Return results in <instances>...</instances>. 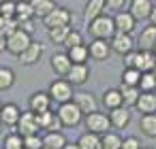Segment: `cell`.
I'll use <instances>...</instances> for the list:
<instances>
[{"instance_id":"1","label":"cell","mask_w":156,"mask_h":149,"mask_svg":"<svg viewBox=\"0 0 156 149\" xmlns=\"http://www.w3.org/2000/svg\"><path fill=\"white\" fill-rule=\"evenodd\" d=\"M88 32H90V36L92 39H105V41H109L118 30H115V24H113V17H109V15H98L96 19H92L88 26Z\"/></svg>"},{"instance_id":"2","label":"cell","mask_w":156,"mask_h":149,"mask_svg":"<svg viewBox=\"0 0 156 149\" xmlns=\"http://www.w3.org/2000/svg\"><path fill=\"white\" fill-rule=\"evenodd\" d=\"M47 92H49V96H51L54 104L69 102V100H73V96H75L73 83H71L66 77H58L56 81H51V83H49V87H47Z\"/></svg>"},{"instance_id":"3","label":"cell","mask_w":156,"mask_h":149,"mask_svg":"<svg viewBox=\"0 0 156 149\" xmlns=\"http://www.w3.org/2000/svg\"><path fill=\"white\" fill-rule=\"evenodd\" d=\"M56 113L60 115V119H62L64 128H75V126H79V124L83 121V117H86V115H83V111L77 107V102H75V100H69V102L58 104Z\"/></svg>"},{"instance_id":"4","label":"cell","mask_w":156,"mask_h":149,"mask_svg":"<svg viewBox=\"0 0 156 149\" xmlns=\"http://www.w3.org/2000/svg\"><path fill=\"white\" fill-rule=\"evenodd\" d=\"M30 43H32V34L26 32V30H22V28H17L13 34L7 36V51H9L11 56L20 58V56L30 47Z\"/></svg>"},{"instance_id":"5","label":"cell","mask_w":156,"mask_h":149,"mask_svg":"<svg viewBox=\"0 0 156 149\" xmlns=\"http://www.w3.org/2000/svg\"><path fill=\"white\" fill-rule=\"evenodd\" d=\"M83 124H86V130L90 132H96V134H105L111 130V121H109V115L107 113H101V111H92L83 117Z\"/></svg>"},{"instance_id":"6","label":"cell","mask_w":156,"mask_h":149,"mask_svg":"<svg viewBox=\"0 0 156 149\" xmlns=\"http://www.w3.org/2000/svg\"><path fill=\"white\" fill-rule=\"evenodd\" d=\"M41 22H43V26H45L47 30L58 28V26H71V24H73V13H71L69 9H64V7H56V9H54L47 17H43Z\"/></svg>"},{"instance_id":"7","label":"cell","mask_w":156,"mask_h":149,"mask_svg":"<svg viewBox=\"0 0 156 149\" xmlns=\"http://www.w3.org/2000/svg\"><path fill=\"white\" fill-rule=\"evenodd\" d=\"M15 132L22 134V136H30V134H39L41 132V126H39V119H37V113H32L30 109L28 111H22V117L15 126Z\"/></svg>"},{"instance_id":"8","label":"cell","mask_w":156,"mask_h":149,"mask_svg":"<svg viewBox=\"0 0 156 149\" xmlns=\"http://www.w3.org/2000/svg\"><path fill=\"white\" fill-rule=\"evenodd\" d=\"M109 45H111V51L118 53V56H126L128 51L137 49V47H135L137 43H135L133 36L126 34V32H115V34L109 39Z\"/></svg>"},{"instance_id":"9","label":"cell","mask_w":156,"mask_h":149,"mask_svg":"<svg viewBox=\"0 0 156 149\" xmlns=\"http://www.w3.org/2000/svg\"><path fill=\"white\" fill-rule=\"evenodd\" d=\"M37 119H39V126H41V132H56V130H62L64 124L60 119V115L56 111H43V113H37Z\"/></svg>"},{"instance_id":"10","label":"cell","mask_w":156,"mask_h":149,"mask_svg":"<svg viewBox=\"0 0 156 149\" xmlns=\"http://www.w3.org/2000/svg\"><path fill=\"white\" fill-rule=\"evenodd\" d=\"M88 51H90V58L96 60V62H105L113 53L109 41H105V39H92L90 45H88Z\"/></svg>"},{"instance_id":"11","label":"cell","mask_w":156,"mask_h":149,"mask_svg":"<svg viewBox=\"0 0 156 149\" xmlns=\"http://www.w3.org/2000/svg\"><path fill=\"white\" fill-rule=\"evenodd\" d=\"M156 47V26L147 24L139 30V36H137V49L141 51H154Z\"/></svg>"},{"instance_id":"12","label":"cell","mask_w":156,"mask_h":149,"mask_svg":"<svg viewBox=\"0 0 156 149\" xmlns=\"http://www.w3.org/2000/svg\"><path fill=\"white\" fill-rule=\"evenodd\" d=\"M43 51H45L43 43L32 41V43H30V47H28V49L17 58V60H20V64H22V66H34V64H39V60L43 58Z\"/></svg>"},{"instance_id":"13","label":"cell","mask_w":156,"mask_h":149,"mask_svg":"<svg viewBox=\"0 0 156 149\" xmlns=\"http://www.w3.org/2000/svg\"><path fill=\"white\" fill-rule=\"evenodd\" d=\"M51 107H54V100H51L49 92H34L28 98V109L32 113H43V111H49Z\"/></svg>"},{"instance_id":"14","label":"cell","mask_w":156,"mask_h":149,"mask_svg":"<svg viewBox=\"0 0 156 149\" xmlns=\"http://www.w3.org/2000/svg\"><path fill=\"white\" fill-rule=\"evenodd\" d=\"M152 9H154V0H130L128 2V11L137 22H147Z\"/></svg>"},{"instance_id":"15","label":"cell","mask_w":156,"mask_h":149,"mask_svg":"<svg viewBox=\"0 0 156 149\" xmlns=\"http://www.w3.org/2000/svg\"><path fill=\"white\" fill-rule=\"evenodd\" d=\"M113 24L118 32H126V34H133V30L137 28V19L133 17L130 11H118L113 15Z\"/></svg>"},{"instance_id":"16","label":"cell","mask_w":156,"mask_h":149,"mask_svg":"<svg viewBox=\"0 0 156 149\" xmlns=\"http://www.w3.org/2000/svg\"><path fill=\"white\" fill-rule=\"evenodd\" d=\"M71 68H73V60L69 58L66 51H60V53L51 56V70L56 73V77H66Z\"/></svg>"},{"instance_id":"17","label":"cell","mask_w":156,"mask_h":149,"mask_svg":"<svg viewBox=\"0 0 156 149\" xmlns=\"http://www.w3.org/2000/svg\"><path fill=\"white\" fill-rule=\"evenodd\" d=\"M107 115H109V121H111V128H115V130H124L128 124H130V111H128V107H118V109H111V111H107Z\"/></svg>"},{"instance_id":"18","label":"cell","mask_w":156,"mask_h":149,"mask_svg":"<svg viewBox=\"0 0 156 149\" xmlns=\"http://www.w3.org/2000/svg\"><path fill=\"white\" fill-rule=\"evenodd\" d=\"M20 117H22V109L15 102H7L2 107V111H0V121H2L5 126H9V128H15Z\"/></svg>"},{"instance_id":"19","label":"cell","mask_w":156,"mask_h":149,"mask_svg":"<svg viewBox=\"0 0 156 149\" xmlns=\"http://www.w3.org/2000/svg\"><path fill=\"white\" fill-rule=\"evenodd\" d=\"M107 9L105 0H86V7H83V24L88 26L92 19H96L98 15H103Z\"/></svg>"},{"instance_id":"20","label":"cell","mask_w":156,"mask_h":149,"mask_svg":"<svg viewBox=\"0 0 156 149\" xmlns=\"http://www.w3.org/2000/svg\"><path fill=\"white\" fill-rule=\"evenodd\" d=\"M101 102H103V107H105L107 111L122 107V104H124V98H122V92H120V87H107V90L103 92V98H101Z\"/></svg>"},{"instance_id":"21","label":"cell","mask_w":156,"mask_h":149,"mask_svg":"<svg viewBox=\"0 0 156 149\" xmlns=\"http://www.w3.org/2000/svg\"><path fill=\"white\" fill-rule=\"evenodd\" d=\"M73 100H75L77 107L83 111V115H88V113H92V111H98V102H96V98H94L90 92H75Z\"/></svg>"},{"instance_id":"22","label":"cell","mask_w":156,"mask_h":149,"mask_svg":"<svg viewBox=\"0 0 156 149\" xmlns=\"http://www.w3.org/2000/svg\"><path fill=\"white\" fill-rule=\"evenodd\" d=\"M135 109L141 113V115H147V113H156V94L154 92H141Z\"/></svg>"},{"instance_id":"23","label":"cell","mask_w":156,"mask_h":149,"mask_svg":"<svg viewBox=\"0 0 156 149\" xmlns=\"http://www.w3.org/2000/svg\"><path fill=\"white\" fill-rule=\"evenodd\" d=\"M66 79L73 83V85H83L88 79H90V68L88 64H73V68L69 70Z\"/></svg>"},{"instance_id":"24","label":"cell","mask_w":156,"mask_h":149,"mask_svg":"<svg viewBox=\"0 0 156 149\" xmlns=\"http://www.w3.org/2000/svg\"><path fill=\"white\" fill-rule=\"evenodd\" d=\"M154 66H156V53L154 51H141V49H137L135 68H139L141 73H152Z\"/></svg>"},{"instance_id":"25","label":"cell","mask_w":156,"mask_h":149,"mask_svg":"<svg viewBox=\"0 0 156 149\" xmlns=\"http://www.w3.org/2000/svg\"><path fill=\"white\" fill-rule=\"evenodd\" d=\"M66 136L62 134V130L56 132H43V147H51V149H64L66 145Z\"/></svg>"},{"instance_id":"26","label":"cell","mask_w":156,"mask_h":149,"mask_svg":"<svg viewBox=\"0 0 156 149\" xmlns=\"http://www.w3.org/2000/svg\"><path fill=\"white\" fill-rule=\"evenodd\" d=\"M139 132L147 138H156V115L154 113H147V115H141L139 119Z\"/></svg>"},{"instance_id":"27","label":"cell","mask_w":156,"mask_h":149,"mask_svg":"<svg viewBox=\"0 0 156 149\" xmlns=\"http://www.w3.org/2000/svg\"><path fill=\"white\" fill-rule=\"evenodd\" d=\"M15 19H17L20 24H22V22H32V19H37V17H34V9H32V2H30V0H17Z\"/></svg>"},{"instance_id":"28","label":"cell","mask_w":156,"mask_h":149,"mask_svg":"<svg viewBox=\"0 0 156 149\" xmlns=\"http://www.w3.org/2000/svg\"><path fill=\"white\" fill-rule=\"evenodd\" d=\"M120 92H122V98H124V107H133L135 109V104H137V100H139V96H141V90L137 87V85H120Z\"/></svg>"},{"instance_id":"29","label":"cell","mask_w":156,"mask_h":149,"mask_svg":"<svg viewBox=\"0 0 156 149\" xmlns=\"http://www.w3.org/2000/svg\"><path fill=\"white\" fill-rule=\"evenodd\" d=\"M30 2H32V9H34V17H39V19L47 17L56 9L54 0H30Z\"/></svg>"},{"instance_id":"30","label":"cell","mask_w":156,"mask_h":149,"mask_svg":"<svg viewBox=\"0 0 156 149\" xmlns=\"http://www.w3.org/2000/svg\"><path fill=\"white\" fill-rule=\"evenodd\" d=\"M79 147L81 149H101V134H96V132H90V130H86L81 136H79Z\"/></svg>"},{"instance_id":"31","label":"cell","mask_w":156,"mask_h":149,"mask_svg":"<svg viewBox=\"0 0 156 149\" xmlns=\"http://www.w3.org/2000/svg\"><path fill=\"white\" fill-rule=\"evenodd\" d=\"M71 30H73V26H58V28H51V30H47V39H49L54 45H64V41H66V36H69Z\"/></svg>"},{"instance_id":"32","label":"cell","mask_w":156,"mask_h":149,"mask_svg":"<svg viewBox=\"0 0 156 149\" xmlns=\"http://www.w3.org/2000/svg\"><path fill=\"white\" fill-rule=\"evenodd\" d=\"M69 58L73 60V64H86L88 58H90V51H88V45H77V47H71L66 49Z\"/></svg>"},{"instance_id":"33","label":"cell","mask_w":156,"mask_h":149,"mask_svg":"<svg viewBox=\"0 0 156 149\" xmlns=\"http://www.w3.org/2000/svg\"><path fill=\"white\" fill-rule=\"evenodd\" d=\"M122 136L118 134V132H105V134H101V147H105V149H122Z\"/></svg>"},{"instance_id":"34","label":"cell","mask_w":156,"mask_h":149,"mask_svg":"<svg viewBox=\"0 0 156 149\" xmlns=\"http://www.w3.org/2000/svg\"><path fill=\"white\" fill-rule=\"evenodd\" d=\"M15 85V73L9 66H0V92H7Z\"/></svg>"},{"instance_id":"35","label":"cell","mask_w":156,"mask_h":149,"mask_svg":"<svg viewBox=\"0 0 156 149\" xmlns=\"http://www.w3.org/2000/svg\"><path fill=\"white\" fill-rule=\"evenodd\" d=\"M139 81H141V70L139 68H124L122 70V83L124 85H137L139 87Z\"/></svg>"},{"instance_id":"36","label":"cell","mask_w":156,"mask_h":149,"mask_svg":"<svg viewBox=\"0 0 156 149\" xmlns=\"http://www.w3.org/2000/svg\"><path fill=\"white\" fill-rule=\"evenodd\" d=\"M2 149H24V136L17 132H11L2 141Z\"/></svg>"},{"instance_id":"37","label":"cell","mask_w":156,"mask_h":149,"mask_svg":"<svg viewBox=\"0 0 156 149\" xmlns=\"http://www.w3.org/2000/svg\"><path fill=\"white\" fill-rule=\"evenodd\" d=\"M139 90L141 92H156V75L154 73H141Z\"/></svg>"},{"instance_id":"38","label":"cell","mask_w":156,"mask_h":149,"mask_svg":"<svg viewBox=\"0 0 156 149\" xmlns=\"http://www.w3.org/2000/svg\"><path fill=\"white\" fill-rule=\"evenodd\" d=\"M77 45H83V34H81V32H77V30H71L62 47L71 49V47H77Z\"/></svg>"},{"instance_id":"39","label":"cell","mask_w":156,"mask_h":149,"mask_svg":"<svg viewBox=\"0 0 156 149\" xmlns=\"http://www.w3.org/2000/svg\"><path fill=\"white\" fill-rule=\"evenodd\" d=\"M41 147H43V134L24 136V149H41Z\"/></svg>"},{"instance_id":"40","label":"cell","mask_w":156,"mask_h":149,"mask_svg":"<svg viewBox=\"0 0 156 149\" xmlns=\"http://www.w3.org/2000/svg\"><path fill=\"white\" fill-rule=\"evenodd\" d=\"M15 11H17V0L0 2V15L2 17H15Z\"/></svg>"},{"instance_id":"41","label":"cell","mask_w":156,"mask_h":149,"mask_svg":"<svg viewBox=\"0 0 156 149\" xmlns=\"http://www.w3.org/2000/svg\"><path fill=\"white\" fill-rule=\"evenodd\" d=\"M122 149H141V141L137 136H126L122 141Z\"/></svg>"},{"instance_id":"42","label":"cell","mask_w":156,"mask_h":149,"mask_svg":"<svg viewBox=\"0 0 156 149\" xmlns=\"http://www.w3.org/2000/svg\"><path fill=\"white\" fill-rule=\"evenodd\" d=\"M105 5H107V9L109 11H124V7H126V0H105Z\"/></svg>"},{"instance_id":"43","label":"cell","mask_w":156,"mask_h":149,"mask_svg":"<svg viewBox=\"0 0 156 149\" xmlns=\"http://www.w3.org/2000/svg\"><path fill=\"white\" fill-rule=\"evenodd\" d=\"M32 22H34V19H32ZM32 22H22V24H20V28L32 34V30H34V24H32Z\"/></svg>"},{"instance_id":"44","label":"cell","mask_w":156,"mask_h":149,"mask_svg":"<svg viewBox=\"0 0 156 149\" xmlns=\"http://www.w3.org/2000/svg\"><path fill=\"white\" fill-rule=\"evenodd\" d=\"M147 22H150L152 26H156V2H154V9H152V13H150V17H147Z\"/></svg>"},{"instance_id":"45","label":"cell","mask_w":156,"mask_h":149,"mask_svg":"<svg viewBox=\"0 0 156 149\" xmlns=\"http://www.w3.org/2000/svg\"><path fill=\"white\" fill-rule=\"evenodd\" d=\"M7 51V36L5 34H0V53Z\"/></svg>"},{"instance_id":"46","label":"cell","mask_w":156,"mask_h":149,"mask_svg":"<svg viewBox=\"0 0 156 149\" xmlns=\"http://www.w3.org/2000/svg\"><path fill=\"white\" fill-rule=\"evenodd\" d=\"M64 149H81V147H79V143H66Z\"/></svg>"},{"instance_id":"47","label":"cell","mask_w":156,"mask_h":149,"mask_svg":"<svg viewBox=\"0 0 156 149\" xmlns=\"http://www.w3.org/2000/svg\"><path fill=\"white\" fill-rule=\"evenodd\" d=\"M152 73H154V75H156V66H154V68H152Z\"/></svg>"},{"instance_id":"48","label":"cell","mask_w":156,"mask_h":149,"mask_svg":"<svg viewBox=\"0 0 156 149\" xmlns=\"http://www.w3.org/2000/svg\"><path fill=\"white\" fill-rule=\"evenodd\" d=\"M141 149H154V147H141Z\"/></svg>"},{"instance_id":"49","label":"cell","mask_w":156,"mask_h":149,"mask_svg":"<svg viewBox=\"0 0 156 149\" xmlns=\"http://www.w3.org/2000/svg\"><path fill=\"white\" fill-rule=\"evenodd\" d=\"M2 107H5V104H2V102H0V111H2Z\"/></svg>"},{"instance_id":"50","label":"cell","mask_w":156,"mask_h":149,"mask_svg":"<svg viewBox=\"0 0 156 149\" xmlns=\"http://www.w3.org/2000/svg\"><path fill=\"white\" fill-rule=\"evenodd\" d=\"M41 149H51V147H41Z\"/></svg>"},{"instance_id":"51","label":"cell","mask_w":156,"mask_h":149,"mask_svg":"<svg viewBox=\"0 0 156 149\" xmlns=\"http://www.w3.org/2000/svg\"><path fill=\"white\" fill-rule=\"evenodd\" d=\"M0 2H7V0H0Z\"/></svg>"},{"instance_id":"52","label":"cell","mask_w":156,"mask_h":149,"mask_svg":"<svg viewBox=\"0 0 156 149\" xmlns=\"http://www.w3.org/2000/svg\"><path fill=\"white\" fill-rule=\"evenodd\" d=\"M0 128H2V121H0Z\"/></svg>"},{"instance_id":"53","label":"cell","mask_w":156,"mask_h":149,"mask_svg":"<svg viewBox=\"0 0 156 149\" xmlns=\"http://www.w3.org/2000/svg\"><path fill=\"white\" fill-rule=\"evenodd\" d=\"M154 53H156V47H154Z\"/></svg>"},{"instance_id":"54","label":"cell","mask_w":156,"mask_h":149,"mask_svg":"<svg viewBox=\"0 0 156 149\" xmlns=\"http://www.w3.org/2000/svg\"><path fill=\"white\" fill-rule=\"evenodd\" d=\"M101 149H105V147H101Z\"/></svg>"},{"instance_id":"55","label":"cell","mask_w":156,"mask_h":149,"mask_svg":"<svg viewBox=\"0 0 156 149\" xmlns=\"http://www.w3.org/2000/svg\"><path fill=\"white\" fill-rule=\"evenodd\" d=\"M154 2H156V0H154Z\"/></svg>"}]
</instances>
